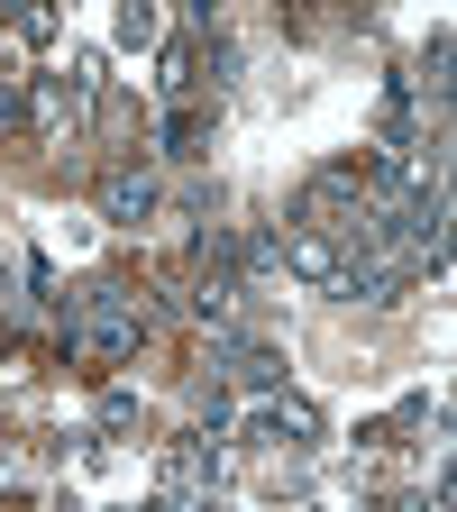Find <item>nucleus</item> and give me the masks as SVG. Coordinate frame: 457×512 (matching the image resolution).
Segmentation results:
<instances>
[{"instance_id":"obj_3","label":"nucleus","mask_w":457,"mask_h":512,"mask_svg":"<svg viewBox=\"0 0 457 512\" xmlns=\"http://www.w3.org/2000/svg\"><path fill=\"white\" fill-rule=\"evenodd\" d=\"M147 202H156V183H147V174H110V183H101V211H110V220H138Z\"/></svg>"},{"instance_id":"obj_2","label":"nucleus","mask_w":457,"mask_h":512,"mask_svg":"<svg viewBox=\"0 0 457 512\" xmlns=\"http://www.w3.org/2000/svg\"><path fill=\"white\" fill-rule=\"evenodd\" d=\"M284 266L311 275V284H330V275H339V247L320 238V229H293V238H284Z\"/></svg>"},{"instance_id":"obj_1","label":"nucleus","mask_w":457,"mask_h":512,"mask_svg":"<svg viewBox=\"0 0 457 512\" xmlns=\"http://www.w3.org/2000/svg\"><path fill=\"white\" fill-rule=\"evenodd\" d=\"M128 339H138V302H128L119 284H92V311H83L74 348H83L92 366H110V357H128Z\"/></svg>"}]
</instances>
